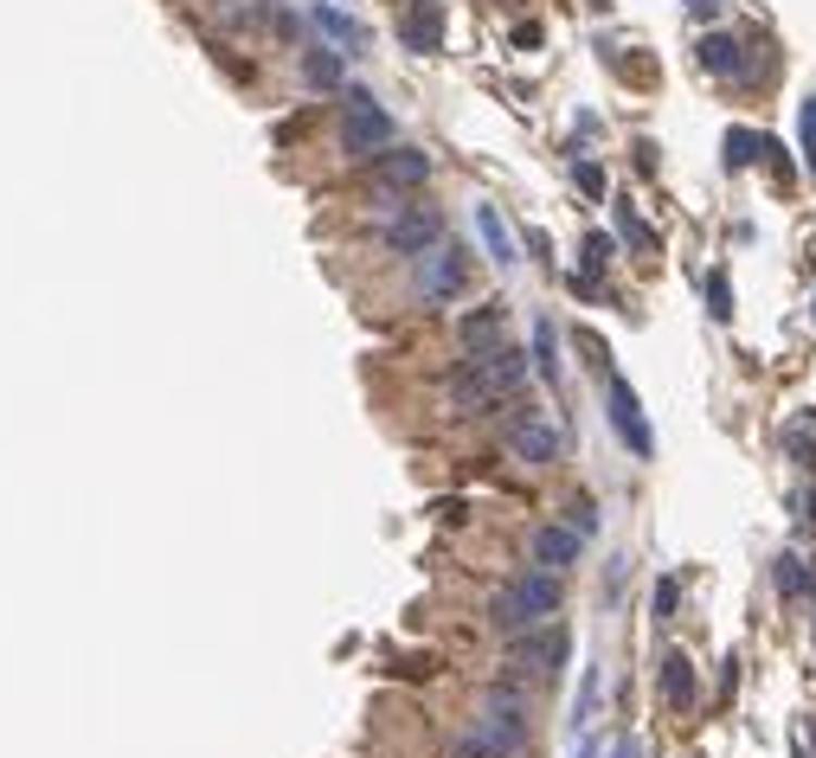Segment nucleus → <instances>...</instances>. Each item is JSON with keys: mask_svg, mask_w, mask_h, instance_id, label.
<instances>
[{"mask_svg": "<svg viewBox=\"0 0 816 758\" xmlns=\"http://www.w3.org/2000/svg\"><path fill=\"white\" fill-rule=\"evenodd\" d=\"M373 167H380V181H386L393 194H406V187H424V181H431V154H418V148H386Z\"/></svg>", "mask_w": 816, "mask_h": 758, "instance_id": "nucleus-13", "label": "nucleus"}, {"mask_svg": "<svg viewBox=\"0 0 816 758\" xmlns=\"http://www.w3.org/2000/svg\"><path fill=\"white\" fill-rule=\"evenodd\" d=\"M611 238H605V232H592V238H585V271L579 276H592V283H598V271H605V264H611Z\"/></svg>", "mask_w": 816, "mask_h": 758, "instance_id": "nucleus-23", "label": "nucleus"}, {"mask_svg": "<svg viewBox=\"0 0 816 758\" xmlns=\"http://www.w3.org/2000/svg\"><path fill=\"white\" fill-rule=\"evenodd\" d=\"M572 174H579V187H585L592 200H605V167H598V161H579Z\"/></svg>", "mask_w": 816, "mask_h": 758, "instance_id": "nucleus-25", "label": "nucleus"}, {"mask_svg": "<svg viewBox=\"0 0 816 758\" xmlns=\"http://www.w3.org/2000/svg\"><path fill=\"white\" fill-rule=\"evenodd\" d=\"M559 572H521L515 585H502L495 598H489V623L502 630V636H528V630H541L553 611H559Z\"/></svg>", "mask_w": 816, "mask_h": 758, "instance_id": "nucleus-1", "label": "nucleus"}, {"mask_svg": "<svg viewBox=\"0 0 816 758\" xmlns=\"http://www.w3.org/2000/svg\"><path fill=\"white\" fill-rule=\"evenodd\" d=\"M341 65H347V52L322 46V52H309V59H302V77H309L316 90H335V84H341Z\"/></svg>", "mask_w": 816, "mask_h": 758, "instance_id": "nucleus-18", "label": "nucleus"}, {"mask_svg": "<svg viewBox=\"0 0 816 758\" xmlns=\"http://www.w3.org/2000/svg\"><path fill=\"white\" fill-rule=\"evenodd\" d=\"M771 579H778V592H784V598H804V592H811V572H804V559H798V552H778Z\"/></svg>", "mask_w": 816, "mask_h": 758, "instance_id": "nucleus-19", "label": "nucleus"}, {"mask_svg": "<svg viewBox=\"0 0 816 758\" xmlns=\"http://www.w3.org/2000/svg\"><path fill=\"white\" fill-rule=\"evenodd\" d=\"M502 328H508L502 302H482V309H470V315L457 322V341L470 347V353H489V347H502Z\"/></svg>", "mask_w": 816, "mask_h": 758, "instance_id": "nucleus-14", "label": "nucleus"}, {"mask_svg": "<svg viewBox=\"0 0 816 758\" xmlns=\"http://www.w3.org/2000/svg\"><path fill=\"white\" fill-rule=\"evenodd\" d=\"M784 444H791V457H798V463H804V470H811V476H816V444H811V437H804V424H798V431H791Z\"/></svg>", "mask_w": 816, "mask_h": 758, "instance_id": "nucleus-26", "label": "nucleus"}, {"mask_svg": "<svg viewBox=\"0 0 816 758\" xmlns=\"http://www.w3.org/2000/svg\"><path fill=\"white\" fill-rule=\"evenodd\" d=\"M309 20H316V33H322L335 52H347V59H360V52H367V39H373L354 13H341V7H329V0H316V13H309Z\"/></svg>", "mask_w": 816, "mask_h": 758, "instance_id": "nucleus-9", "label": "nucleus"}, {"mask_svg": "<svg viewBox=\"0 0 816 758\" xmlns=\"http://www.w3.org/2000/svg\"><path fill=\"white\" fill-rule=\"evenodd\" d=\"M508 450H515L521 463H559L566 431H559L546 412H515L508 418Z\"/></svg>", "mask_w": 816, "mask_h": 758, "instance_id": "nucleus-7", "label": "nucleus"}, {"mask_svg": "<svg viewBox=\"0 0 816 758\" xmlns=\"http://www.w3.org/2000/svg\"><path fill=\"white\" fill-rule=\"evenodd\" d=\"M380 245H386V251H399V258H424V251H437V245H444V212L399 207L386 225H380Z\"/></svg>", "mask_w": 816, "mask_h": 758, "instance_id": "nucleus-5", "label": "nucleus"}, {"mask_svg": "<svg viewBox=\"0 0 816 758\" xmlns=\"http://www.w3.org/2000/svg\"><path fill=\"white\" fill-rule=\"evenodd\" d=\"M566 630H553V623H541V630H528V636H515L508 643V675H534V682H546V675H559L566 669Z\"/></svg>", "mask_w": 816, "mask_h": 758, "instance_id": "nucleus-4", "label": "nucleus"}, {"mask_svg": "<svg viewBox=\"0 0 816 758\" xmlns=\"http://www.w3.org/2000/svg\"><path fill=\"white\" fill-rule=\"evenodd\" d=\"M534 366H541V380H559V347H553V322H534Z\"/></svg>", "mask_w": 816, "mask_h": 758, "instance_id": "nucleus-21", "label": "nucleus"}, {"mask_svg": "<svg viewBox=\"0 0 816 758\" xmlns=\"http://www.w3.org/2000/svg\"><path fill=\"white\" fill-rule=\"evenodd\" d=\"M528 740H534V726H528V713H508V707H482L477 726H463L457 733V758H521L528 753Z\"/></svg>", "mask_w": 816, "mask_h": 758, "instance_id": "nucleus-2", "label": "nucleus"}, {"mask_svg": "<svg viewBox=\"0 0 816 758\" xmlns=\"http://www.w3.org/2000/svg\"><path fill=\"white\" fill-rule=\"evenodd\" d=\"M572 527H579V534H592V527H598V514H592V501H572Z\"/></svg>", "mask_w": 816, "mask_h": 758, "instance_id": "nucleus-29", "label": "nucleus"}, {"mask_svg": "<svg viewBox=\"0 0 816 758\" xmlns=\"http://www.w3.org/2000/svg\"><path fill=\"white\" fill-rule=\"evenodd\" d=\"M676 598H681V585L663 579V585H656V618H676Z\"/></svg>", "mask_w": 816, "mask_h": 758, "instance_id": "nucleus-28", "label": "nucleus"}, {"mask_svg": "<svg viewBox=\"0 0 816 758\" xmlns=\"http://www.w3.org/2000/svg\"><path fill=\"white\" fill-rule=\"evenodd\" d=\"M798 521H816V488H804V495H798Z\"/></svg>", "mask_w": 816, "mask_h": 758, "instance_id": "nucleus-30", "label": "nucleus"}, {"mask_svg": "<svg viewBox=\"0 0 816 758\" xmlns=\"http://www.w3.org/2000/svg\"><path fill=\"white\" fill-rule=\"evenodd\" d=\"M804 167L816 174V97L804 103Z\"/></svg>", "mask_w": 816, "mask_h": 758, "instance_id": "nucleus-27", "label": "nucleus"}, {"mask_svg": "<svg viewBox=\"0 0 816 758\" xmlns=\"http://www.w3.org/2000/svg\"><path fill=\"white\" fill-rule=\"evenodd\" d=\"M811 740H816V720H811Z\"/></svg>", "mask_w": 816, "mask_h": 758, "instance_id": "nucleus-32", "label": "nucleus"}, {"mask_svg": "<svg viewBox=\"0 0 816 758\" xmlns=\"http://www.w3.org/2000/svg\"><path fill=\"white\" fill-rule=\"evenodd\" d=\"M477 232H482V245H489V264H515V238H508V225H502V212L495 207H477Z\"/></svg>", "mask_w": 816, "mask_h": 758, "instance_id": "nucleus-17", "label": "nucleus"}, {"mask_svg": "<svg viewBox=\"0 0 816 758\" xmlns=\"http://www.w3.org/2000/svg\"><path fill=\"white\" fill-rule=\"evenodd\" d=\"M707 302H714V322H727V315H733V289H727V276H720V271L707 276Z\"/></svg>", "mask_w": 816, "mask_h": 758, "instance_id": "nucleus-24", "label": "nucleus"}, {"mask_svg": "<svg viewBox=\"0 0 816 758\" xmlns=\"http://www.w3.org/2000/svg\"><path fill=\"white\" fill-rule=\"evenodd\" d=\"M605 399H611V431H617V437H623V444H630L636 457H656V437H650V424H643V406H636V393H630L623 380H611V393H605Z\"/></svg>", "mask_w": 816, "mask_h": 758, "instance_id": "nucleus-8", "label": "nucleus"}, {"mask_svg": "<svg viewBox=\"0 0 816 758\" xmlns=\"http://www.w3.org/2000/svg\"><path fill=\"white\" fill-rule=\"evenodd\" d=\"M758 154H771L765 136H752V129H733V136H727V167H752Z\"/></svg>", "mask_w": 816, "mask_h": 758, "instance_id": "nucleus-20", "label": "nucleus"}, {"mask_svg": "<svg viewBox=\"0 0 816 758\" xmlns=\"http://www.w3.org/2000/svg\"><path fill=\"white\" fill-rule=\"evenodd\" d=\"M694 59H701V71H714V77H740V84L752 77V65H746V46H740L733 33H707V39L694 46Z\"/></svg>", "mask_w": 816, "mask_h": 758, "instance_id": "nucleus-11", "label": "nucleus"}, {"mask_svg": "<svg viewBox=\"0 0 816 758\" xmlns=\"http://www.w3.org/2000/svg\"><path fill=\"white\" fill-rule=\"evenodd\" d=\"M663 700H669L676 713H688V707H694V662H688L681 649H669V656H663Z\"/></svg>", "mask_w": 816, "mask_h": 758, "instance_id": "nucleus-16", "label": "nucleus"}, {"mask_svg": "<svg viewBox=\"0 0 816 758\" xmlns=\"http://www.w3.org/2000/svg\"><path fill=\"white\" fill-rule=\"evenodd\" d=\"M347 116H341V148L347 154H360V161H380L386 148H393V116L367 97V90H347V103H341Z\"/></svg>", "mask_w": 816, "mask_h": 758, "instance_id": "nucleus-3", "label": "nucleus"}, {"mask_svg": "<svg viewBox=\"0 0 816 758\" xmlns=\"http://www.w3.org/2000/svg\"><path fill=\"white\" fill-rule=\"evenodd\" d=\"M579 758H592V753H579Z\"/></svg>", "mask_w": 816, "mask_h": 758, "instance_id": "nucleus-33", "label": "nucleus"}, {"mask_svg": "<svg viewBox=\"0 0 816 758\" xmlns=\"http://www.w3.org/2000/svg\"><path fill=\"white\" fill-rule=\"evenodd\" d=\"M617 232H623V245H636V251H656V232L636 219L630 207H617Z\"/></svg>", "mask_w": 816, "mask_h": 758, "instance_id": "nucleus-22", "label": "nucleus"}, {"mask_svg": "<svg viewBox=\"0 0 816 758\" xmlns=\"http://www.w3.org/2000/svg\"><path fill=\"white\" fill-rule=\"evenodd\" d=\"M534 566L541 572H566V566H579V547H585V534L579 527H534Z\"/></svg>", "mask_w": 816, "mask_h": 758, "instance_id": "nucleus-10", "label": "nucleus"}, {"mask_svg": "<svg viewBox=\"0 0 816 758\" xmlns=\"http://www.w3.org/2000/svg\"><path fill=\"white\" fill-rule=\"evenodd\" d=\"M470 360L482 366V380H489V386H495L502 399H508V393H515V386L528 380V353H521V347H508V341L489 347V353H470Z\"/></svg>", "mask_w": 816, "mask_h": 758, "instance_id": "nucleus-12", "label": "nucleus"}, {"mask_svg": "<svg viewBox=\"0 0 816 758\" xmlns=\"http://www.w3.org/2000/svg\"><path fill=\"white\" fill-rule=\"evenodd\" d=\"M489 406H502V393L482 380L477 360H463V373L450 380V412H489Z\"/></svg>", "mask_w": 816, "mask_h": 758, "instance_id": "nucleus-15", "label": "nucleus"}, {"mask_svg": "<svg viewBox=\"0 0 816 758\" xmlns=\"http://www.w3.org/2000/svg\"><path fill=\"white\" fill-rule=\"evenodd\" d=\"M463 283H470V258H463L457 245H437V251L418 258V296H424V302H457Z\"/></svg>", "mask_w": 816, "mask_h": 758, "instance_id": "nucleus-6", "label": "nucleus"}, {"mask_svg": "<svg viewBox=\"0 0 816 758\" xmlns=\"http://www.w3.org/2000/svg\"><path fill=\"white\" fill-rule=\"evenodd\" d=\"M611 758H636V746H617V753Z\"/></svg>", "mask_w": 816, "mask_h": 758, "instance_id": "nucleus-31", "label": "nucleus"}]
</instances>
